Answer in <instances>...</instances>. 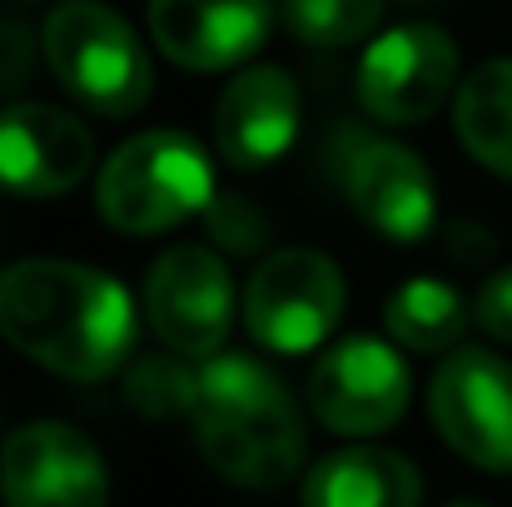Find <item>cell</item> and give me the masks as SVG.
I'll use <instances>...</instances> for the list:
<instances>
[{
  "label": "cell",
  "mask_w": 512,
  "mask_h": 507,
  "mask_svg": "<svg viewBox=\"0 0 512 507\" xmlns=\"http://www.w3.org/2000/svg\"><path fill=\"white\" fill-rule=\"evenodd\" d=\"M0 338L30 363L95 383L135 348L130 294L75 259H20L0 274Z\"/></svg>",
  "instance_id": "cell-1"
},
{
  "label": "cell",
  "mask_w": 512,
  "mask_h": 507,
  "mask_svg": "<svg viewBox=\"0 0 512 507\" xmlns=\"http://www.w3.org/2000/svg\"><path fill=\"white\" fill-rule=\"evenodd\" d=\"M473 319L493 338L512 343V269H498V274L483 284V294H478V304H473Z\"/></svg>",
  "instance_id": "cell-20"
},
{
  "label": "cell",
  "mask_w": 512,
  "mask_h": 507,
  "mask_svg": "<svg viewBox=\"0 0 512 507\" xmlns=\"http://www.w3.org/2000/svg\"><path fill=\"white\" fill-rule=\"evenodd\" d=\"M408 393L413 378L403 353L368 334L334 343L309 373V408L319 413L324 428L343 438L388 433L408 413Z\"/></svg>",
  "instance_id": "cell-9"
},
{
  "label": "cell",
  "mask_w": 512,
  "mask_h": 507,
  "mask_svg": "<svg viewBox=\"0 0 512 507\" xmlns=\"http://www.w3.org/2000/svg\"><path fill=\"white\" fill-rule=\"evenodd\" d=\"M45 60L65 95L100 115L125 120L140 115L155 95V65L140 35L100 0H60L45 20Z\"/></svg>",
  "instance_id": "cell-4"
},
{
  "label": "cell",
  "mask_w": 512,
  "mask_h": 507,
  "mask_svg": "<svg viewBox=\"0 0 512 507\" xmlns=\"http://www.w3.org/2000/svg\"><path fill=\"white\" fill-rule=\"evenodd\" d=\"M408 5H428V0H408Z\"/></svg>",
  "instance_id": "cell-23"
},
{
  "label": "cell",
  "mask_w": 512,
  "mask_h": 507,
  "mask_svg": "<svg viewBox=\"0 0 512 507\" xmlns=\"http://www.w3.org/2000/svg\"><path fill=\"white\" fill-rule=\"evenodd\" d=\"M145 314L165 348L184 358H214L234 329V279L209 244H174L150 264Z\"/></svg>",
  "instance_id": "cell-8"
},
{
  "label": "cell",
  "mask_w": 512,
  "mask_h": 507,
  "mask_svg": "<svg viewBox=\"0 0 512 507\" xmlns=\"http://www.w3.org/2000/svg\"><path fill=\"white\" fill-rule=\"evenodd\" d=\"M423 478L393 448H339L304 478V507H418Z\"/></svg>",
  "instance_id": "cell-15"
},
{
  "label": "cell",
  "mask_w": 512,
  "mask_h": 507,
  "mask_svg": "<svg viewBox=\"0 0 512 507\" xmlns=\"http://www.w3.org/2000/svg\"><path fill=\"white\" fill-rule=\"evenodd\" d=\"M299 135V85L279 65H244L214 110V145L234 169L274 165Z\"/></svg>",
  "instance_id": "cell-14"
},
{
  "label": "cell",
  "mask_w": 512,
  "mask_h": 507,
  "mask_svg": "<svg viewBox=\"0 0 512 507\" xmlns=\"http://www.w3.org/2000/svg\"><path fill=\"white\" fill-rule=\"evenodd\" d=\"M453 130L483 169L512 179V60H488L453 95Z\"/></svg>",
  "instance_id": "cell-16"
},
{
  "label": "cell",
  "mask_w": 512,
  "mask_h": 507,
  "mask_svg": "<svg viewBox=\"0 0 512 507\" xmlns=\"http://www.w3.org/2000/svg\"><path fill=\"white\" fill-rule=\"evenodd\" d=\"M343 274L319 249H279L269 254L244 289L249 338L269 353H309L334 334L343 319Z\"/></svg>",
  "instance_id": "cell-5"
},
{
  "label": "cell",
  "mask_w": 512,
  "mask_h": 507,
  "mask_svg": "<svg viewBox=\"0 0 512 507\" xmlns=\"http://www.w3.org/2000/svg\"><path fill=\"white\" fill-rule=\"evenodd\" d=\"M189 423L204 463L224 483L249 493L284 488L289 478H299L309 453V433L289 388L249 353H214L199 363Z\"/></svg>",
  "instance_id": "cell-2"
},
{
  "label": "cell",
  "mask_w": 512,
  "mask_h": 507,
  "mask_svg": "<svg viewBox=\"0 0 512 507\" xmlns=\"http://www.w3.org/2000/svg\"><path fill=\"white\" fill-rule=\"evenodd\" d=\"M284 20L304 45L343 50L378 30L383 0H284Z\"/></svg>",
  "instance_id": "cell-18"
},
{
  "label": "cell",
  "mask_w": 512,
  "mask_h": 507,
  "mask_svg": "<svg viewBox=\"0 0 512 507\" xmlns=\"http://www.w3.org/2000/svg\"><path fill=\"white\" fill-rule=\"evenodd\" d=\"M453 507H493V503H478V498H468V503H453Z\"/></svg>",
  "instance_id": "cell-22"
},
{
  "label": "cell",
  "mask_w": 512,
  "mask_h": 507,
  "mask_svg": "<svg viewBox=\"0 0 512 507\" xmlns=\"http://www.w3.org/2000/svg\"><path fill=\"white\" fill-rule=\"evenodd\" d=\"M438 438L483 473H512V363L488 348H453L428 388Z\"/></svg>",
  "instance_id": "cell-6"
},
{
  "label": "cell",
  "mask_w": 512,
  "mask_h": 507,
  "mask_svg": "<svg viewBox=\"0 0 512 507\" xmlns=\"http://www.w3.org/2000/svg\"><path fill=\"white\" fill-rule=\"evenodd\" d=\"M35 50H30V30L20 20H0V90H20L30 80Z\"/></svg>",
  "instance_id": "cell-21"
},
{
  "label": "cell",
  "mask_w": 512,
  "mask_h": 507,
  "mask_svg": "<svg viewBox=\"0 0 512 507\" xmlns=\"http://www.w3.org/2000/svg\"><path fill=\"white\" fill-rule=\"evenodd\" d=\"M100 214L130 239L179 229L214 204V165L204 145L184 130H145L125 140L95 184Z\"/></svg>",
  "instance_id": "cell-3"
},
{
  "label": "cell",
  "mask_w": 512,
  "mask_h": 507,
  "mask_svg": "<svg viewBox=\"0 0 512 507\" xmlns=\"http://www.w3.org/2000/svg\"><path fill=\"white\" fill-rule=\"evenodd\" d=\"M194 388H199V368H184V353H174V348L135 358L130 378H125V398L145 418H189Z\"/></svg>",
  "instance_id": "cell-19"
},
{
  "label": "cell",
  "mask_w": 512,
  "mask_h": 507,
  "mask_svg": "<svg viewBox=\"0 0 512 507\" xmlns=\"http://www.w3.org/2000/svg\"><path fill=\"white\" fill-rule=\"evenodd\" d=\"M458 45L438 25H393L358 60V100L383 125H423L458 90Z\"/></svg>",
  "instance_id": "cell-7"
},
{
  "label": "cell",
  "mask_w": 512,
  "mask_h": 507,
  "mask_svg": "<svg viewBox=\"0 0 512 507\" xmlns=\"http://www.w3.org/2000/svg\"><path fill=\"white\" fill-rule=\"evenodd\" d=\"M274 30V0H150V35L184 70H239Z\"/></svg>",
  "instance_id": "cell-13"
},
{
  "label": "cell",
  "mask_w": 512,
  "mask_h": 507,
  "mask_svg": "<svg viewBox=\"0 0 512 507\" xmlns=\"http://www.w3.org/2000/svg\"><path fill=\"white\" fill-rule=\"evenodd\" d=\"M95 165V135L75 110L10 105L0 110V189L15 199H60Z\"/></svg>",
  "instance_id": "cell-12"
},
{
  "label": "cell",
  "mask_w": 512,
  "mask_h": 507,
  "mask_svg": "<svg viewBox=\"0 0 512 507\" xmlns=\"http://www.w3.org/2000/svg\"><path fill=\"white\" fill-rule=\"evenodd\" d=\"M334 169H339V184L348 204L358 209V219L373 224L383 239L418 244L433 229V219H438L433 174L408 145L363 135V130H343Z\"/></svg>",
  "instance_id": "cell-10"
},
{
  "label": "cell",
  "mask_w": 512,
  "mask_h": 507,
  "mask_svg": "<svg viewBox=\"0 0 512 507\" xmlns=\"http://www.w3.org/2000/svg\"><path fill=\"white\" fill-rule=\"evenodd\" d=\"M5 507H110L100 448L70 423H25L0 448Z\"/></svg>",
  "instance_id": "cell-11"
},
{
  "label": "cell",
  "mask_w": 512,
  "mask_h": 507,
  "mask_svg": "<svg viewBox=\"0 0 512 507\" xmlns=\"http://www.w3.org/2000/svg\"><path fill=\"white\" fill-rule=\"evenodd\" d=\"M468 304L453 284H438V279H408L393 289L388 309H383V324L393 343L403 348H418V353H448L458 348L468 334Z\"/></svg>",
  "instance_id": "cell-17"
}]
</instances>
